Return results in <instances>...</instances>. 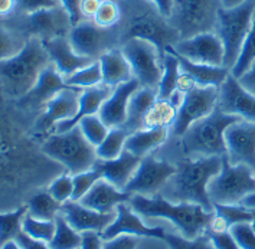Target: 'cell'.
<instances>
[{
  "instance_id": "cell-17",
  "label": "cell",
  "mask_w": 255,
  "mask_h": 249,
  "mask_svg": "<svg viewBox=\"0 0 255 249\" xmlns=\"http://www.w3.org/2000/svg\"><path fill=\"white\" fill-rule=\"evenodd\" d=\"M82 92L84 90L78 87H67L62 90L46 104L43 114L36 121V130L46 132L54 130L58 123L72 120L78 113Z\"/></svg>"
},
{
  "instance_id": "cell-47",
  "label": "cell",
  "mask_w": 255,
  "mask_h": 249,
  "mask_svg": "<svg viewBox=\"0 0 255 249\" xmlns=\"http://www.w3.org/2000/svg\"><path fill=\"white\" fill-rule=\"evenodd\" d=\"M229 232L240 249H255V231L250 222L237 223L229 228Z\"/></svg>"
},
{
  "instance_id": "cell-46",
  "label": "cell",
  "mask_w": 255,
  "mask_h": 249,
  "mask_svg": "<svg viewBox=\"0 0 255 249\" xmlns=\"http://www.w3.org/2000/svg\"><path fill=\"white\" fill-rule=\"evenodd\" d=\"M48 192L61 203H65L68 200H71L72 193H74V177H72V174H62V176L56 177L54 182L49 184Z\"/></svg>"
},
{
  "instance_id": "cell-38",
  "label": "cell",
  "mask_w": 255,
  "mask_h": 249,
  "mask_svg": "<svg viewBox=\"0 0 255 249\" xmlns=\"http://www.w3.org/2000/svg\"><path fill=\"white\" fill-rule=\"evenodd\" d=\"M255 62V12L254 17H253V25L250 29V33L247 36V39L244 42V46H242L241 55L237 61V64L234 65V68L231 69V74L235 77V78H241L242 75L253 66Z\"/></svg>"
},
{
  "instance_id": "cell-41",
  "label": "cell",
  "mask_w": 255,
  "mask_h": 249,
  "mask_svg": "<svg viewBox=\"0 0 255 249\" xmlns=\"http://www.w3.org/2000/svg\"><path fill=\"white\" fill-rule=\"evenodd\" d=\"M78 125H80L82 134L94 147H98L101 144L110 132V128L104 124V121L100 118L98 114H93V116L82 118Z\"/></svg>"
},
{
  "instance_id": "cell-45",
  "label": "cell",
  "mask_w": 255,
  "mask_h": 249,
  "mask_svg": "<svg viewBox=\"0 0 255 249\" xmlns=\"http://www.w3.org/2000/svg\"><path fill=\"white\" fill-rule=\"evenodd\" d=\"M120 6L117 0H103L93 20L100 26L113 27L120 22Z\"/></svg>"
},
{
  "instance_id": "cell-27",
  "label": "cell",
  "mask_w": 255,
  "mask_h": 249,
  "mask_svg": "<svg viewBox=\"0 0 255 249\" xmlns=\"http://www.w3.org/2000/svg\"><path fill=\"white\" fill-rule=\"evenodd\" d=\"M169 49L172 51L170 46H169ZM175 55L179 59L180 71L189 75L198 87H218L219 88L227 81L228 75L231 74V71L225 66L201 65V64H195V62L189 61V59L177 55V53H175Z\"/></svg>"
},
{
  "instance_id": "cell-1",
  "label": "cell",
  "mask_w": 255,
  "mask_h": 249,
  "mask_svg": "<svg viewBox=\"0 0 255 249\" xmlns=\"http://www.w3.org/2000/svg\"><path fill=\"white\" fill-rule=\"evenodd\" d=\"M117 3L121 12L117 23L121 46L131 39H146L164 53L166 48L180 40L177 30L153 0H117Z\"/></svg>"
},
{
  "instance_id": "cell-14",
  "label": "cell",
  "mask_w": 255,
  "mask_h": 249,
  "mask_svg": "<svg viewBox=\"0 0 255 249\" xmlns=\"http://www.w3.org/2000/svg\"><path fill=\"white\" fill-rule=\"evenodd\" d=\"M177 171V166H173L167 161L156 160L151 154L143 157L138 169L126 186L124 192L133 195H141L146 197L156 196L160 193L163 186Z\"/></svg>"
},
{
  "instance_id": "cell-9",
  "label": "cell",
  "mask_w": 255,
  "mask_h": 249,
  "mask_svg": "<svg viewBox=\"0 0 255 249\" xmlns=\"http://www.w3.org/2000/svg\"><path fill=\"white\" fill-rule=\"evenodd\" d=\"M255 192V173L245 164H231L222 157V169L208 183V195L214 205H240Z\"/></svg>"
},
{
  "instance_id": "cell-25",
  "label": "cell",
  "mask_w": 255,
  "mask_h": 249,
  "mask_svg": "<svg viewBox=\"0 0 255 249\" xmlns=\"http://www.w3.org/2000/svg\"><path fill=\"white\" fill-rule=\"evenodd\" d=\"M130 199H131L130 193L119 190L116 186H113L106 179L101 177L93 186V189L81 199L80 203L100 213H114L116 208L120 203L128 202Z\"/></svg>"
},
{
  "instance_id": "cell-39",
  "label": "cell",
  "mask_w": 255,
  "mask_h": 249,
  "mask_svg": "<svg viewBox=\"0 0 255 249\" xmlns=\"http://www.w3.org/2000/svg\"><path fill=\"white\" fill-rule=\"evenodd\" d=\"M22 231L38 241H43V242L49 244L55 235L56 223L55 221H40V219H36L26 213V216L23 218V222H22Z\"/></svg>"
},
{
  "instance_id": "cell-34",
  "label": "cell",
  "mask_w": 255,
  "mask_h": 249,
  "mask_svg": "<svg viewBox=\"0 0 255 249\" xmlns=\"http://www.w3.org/2000/svg\"><path fill=\"white\" fill-rule=\"evenodd\" d=\"M55 235L48 244L51 249H80L82 245V234L77 232L61 213L55 218Z\"/></svg>"
},
{
  "instance_id": "cell-21",
  "label": "cell",
  "mask_w": 255,
  "mask_h": 249,
  "mask_svg": "<svg viewBox=\"0 0 255 249\" xmlns=\"http://www.w3.org/2000/svg\"><path fill=\"white\" fill-rule=\"evenodd\" d=\"M141 87L138 79L133 78L128 82H124L117 85L111 95L104 101V104L101 105L98 116L104 121V124L108 128H117L123 127L126 124L127 120V108H128V101L131 98V95L134 94L138 88Z\"/></svg>"
},
{
  "instance_id": "cell-19",
  "label": "cell",
  "mask_w": 255,
  "mask_h": 249,
  "mask_svg": "<svg viewBox=\"0 0 255 249\" xmlns=\"http://www.w3.org/2000/svg\"><path fill=\"white\" fill-rule=\"evenodd\" d=\"M117 216L114 222L108 226L107 229L101 234L103 241H110L120 235H134V236H146V238H164V229L160 226H147L143 223L141 216L137 215L128 202L120 203L117 208Z\"/></svg>"
},
{
  "instance_id": "cell-23",
  "label": "cell",
  "mask_w": 255,
  "mask_h": 249,
  "mask_svg": "<svg viewBox=\"0 0 255 249\" xmlns=\"http://www.w3.org/2000/svg\"><path fill=\"white\" fill-rule=\"evenodd\" d=\"M43 45L49 53L55 68L59 71V74L64 77V79L71 77L74 72H77L81 68L94 62L93 59L81 56L75 52L68 36H59V38H54V39L43 40Z\"/></svg>"
},
{
  "instance_id": "cell-33",
  "label": "cell",
  "mask_w": 255,
  "mask_h": 249,
  "mask_svg": "<svg viewBox=\"0 0 255 249\" xmlns=\"http://www.w3.org/2000/svg\"><path fill=\"white\" fill-rule=\"evenodd\" d=\"M62 203L58 202L48 190L36 193L27 203V213L40 221H55L61 213Z\"/></svg>"
},
{
  "instance_id": "cell-16",
  "label": "cell",
  "mask_w": 255,
  "mask_h": 249,
  "mask_svg": "<svg viewBox=\"0 0 255 249\" xmlns=\"http://www.w3.org/2000/svg\"><path fill=\"white\" fill-rule=\"evenodd\" d=\"M227 157L229 163L245 164L255 173V123L237 121L225 130Z\"/></svg>"
},
{
  "instance_id": "cell-48",
  "label": "cell",
  "mask_w": 255,
  "mask_h": 249,
  "mask_svg": "<svg viewBox=\"0 0 255 249\" xmlns=\"http://www.w3.org/2000/svg\"><path fill=\"white\" fill-rule=\"evenodd\" d=\"M59 4V0H17L16 10L22 14L38 12L40 9H48Z\"/></svg>"
},
{
  "instance_id": "cell-30",
  "label": "cell",
  "mask_w": 255,
  "mask_h": 249,
  "mask_svg": "<svg viewBox=\"0 0 255 249\" xmlns=\"http://www.w3.org/2000/svg\"><path fill=\"white\" fill-rule=\"evenodd\" d=\"M169 137V128H143L127 137L124 150L130 151L137 157H146L154 148L160 147Z\"/></svg>"
},
{
  "instance_id": "cell-24",
  "label": "cell",
  "mask_w": 255,
  "mask_h": 249,
  "mask_svg": "<svg viewBox=\"0 0 255 249\" xmlns=\"http://www.w3.org/2000/svg\"><path fill=\"white\" fill-rule=\"evenodd\" d=\"M141 160V157H137L130 151L124 150L114 160H97L95 167L101 171L103 179L116 186L119 190L124 192L126 186L130 183V180L135 174Z\"/></svg>"
},
{
  "instance_id": "cell-56",
  "label": "cell",
  "mask_w": 255,
  "mask_h": 249,
  "mask_svg": "<svg viewBox=\"0 0 255 249\" xmlns=\"http://www.w3.org/2000/svg\"><path fill=\"white\" fill-rule=\"evenodd\" d=\"M17 6V0H0V12H1V17H7L10 14H13Z\"/></svg>"
},
{
  "instance_id": "cell-36",
  "label": "cell",
  "mask_w": 255,
  "mask_h": 249,
  "mask_svg": "<svg viewBox=\"0 0 255 249\" xmlns=\"http://www.w3.org/2000/svg\"><path fill=\"white\" fill-rule=\"evenodd\" d=\"M65 82H67L68 87H78V88H82V90L104 84L103 69H101L100 61H94L93 64L78 69L71 77H68L65 79Z\"/></svg>"
},
{
  "instance_id": "cell-51",
  "label": "cell",
  "mask_w": 255,
  "mask_h": 249,
  "mask_svg": "<svg viewBox=\"0 0 255 249\" xmlns=\"http://www.w3.org/2000/svg\"><path fill=\"white\" fill-rule=\"evenodd\" d=\"M16 244L20 247V249H51V247L43 242V241H38L32 236H29L27 234H25L23 231H20L16 238H14Z\"/></svg>"
},
{
  "instance_id": "cell-3",
  "label": "cell",
  "mask_w": 255,
  "mask_h": 249,
  "mask_svg": "<svg viewBox=\"0 0 255 249\" xmlns=\"http://www.w3.org/2000/svg\"><path fill=\"white\" fill-rule=\"evenodd\" d=\"M128 205L137 215L147 219H166L180 232V235L195 239L203 235L215 212H206L201 205L195 203H173L157 193L156 196L146 197L141 195H133Z\"/></svg>"
},
{
  "instance_id": "cell-22",
  "label": "cell",
  "mask_w": 255,
  "mask_h": 249,
  "mask_svg": "<svg viewBox=\"0 0 255 249\" xmlns=\"http://www.w3.org/2000/svg\"><path fill=\"white\" fill-rule=\"evenodd\" d=\"M67 82L55 65H49L42 74L36 85L20 98V105L26 110H45L46 104L54 100L55 97L67 88Z\"/></svg>"
},
{
  "instance_id": "cell-57",
  "label": "cell",
  "mask_w": 255,
  "mask_h": 249,
  "mask_svg": "<svg viewBox=\"0 0 255 249\" xmlns=\"http://www.w3.org/2000/svg\"><path fill=\"white\" fill-rule=\"evenodd\" d=\"M159 9L161 10V13L164 14L166 17H169V14L172 12V6H173V0H153Z\"/></svg>"
},
{
  "instance_id": "cell-13",
  "label": "cell",
  "mask_w": 255,
  "mask_h": 249,
  "mask_svg": "<svg viewBox=\"0 0 255 249\" xmlns=\"http://www.w3.org/2000/svg\"><path fill=\"white\" fill-rule=\"evenodd\" d=\"M72 20L68 10L59 3L54 7L40 9L38 12L25 14L23 26L16 30L23 32L26 36H36L42 40L68 36L72 29Z\"/></svg>"
},
{
  "instance_id": "cell-5",
  "label": "cell",
  "mask_w": 255,
  "mask_h": 249,
  "mask_svg": "<svg viewBox=\"0 0 255 249\" xmlns=\"http://www.w3.org/2000/svg\"><path fill=\"white\" fill-rule=\"evenodd\" d=\"M242 118L227 114L218 107L214 113L193 123L182 135V145L188 156L193 158L209 156H227L225 130Z\"/></svg>"
},
{
  "instance_id": "cell-42",
  "label": "cell",
  "mask_w": 255,
  "mask_h": 249,
  "mask_svg": "<svg viewBox=\"0 0 255 249\" xmlns=\"http://www.w3.org/2000/svg\"><path fill=\"white\" fill-rule=\"evenodd\" d=\"M215 213L225 219L229 228L237 223L253 222V210L240 205H214Z\"/></svg>"
},
{
  "instance_id": "cell-52",
  "label": "cell",
  "mask_w": 255,
  "mask_h": 249,
  "mask_svg": "<svg viewBox=\"0 0 255 249\" xmlns=\"http://www.w3.org/2000/svg\"><path fill=\"white\" fill-rule=\"evenodd\" d=\"M59 3L65 7L68 10V13L71 16V20H72V25H78L80 22L84 20L82 14L80 10L81 0H59Z\"/></svg>"
},
{
  "instance_id": "cell-18",
  "label": "cell",
  "mask_w": 255,
  "mask_h": 249,
  "mask_svg": "<svg viewBox=\"0 0 255 249\" xmlns=\"http://www.w3.org/2000/svg\"><path fill=\"white\" fill-rule=\"evenodd\" d=\"M216 107L227 114L255 123V97L247 91L232 74H229L227 81L219 87Z\"/></svg>"
},
{
  "instance_id": "cell-37",
  "label": "cell",
  "mask_w": 255,
  "mask_h": 249,
  "mask_svg": "<svg viewBox=\"0 0 255 249\" xmlns=\"http://www.w3.org/2000/svg\"><path fill=\"white\" fill-rule=\"evenodd\" d=\"M0 40H1V49H0L1 59H9L22 52V49L26 46L29 36H26L20 30L3 25L0 32Z\"/></svg>"
},
{
  "instance_id": "cell-43",
  "label": "cell",
  "mask_w": 255,
  "mask_h": 249,
  "mask_svg": "<svg viewBox=\"0 0 255 249\" xmlns=\"http://www.w3.org/2000/svg\"><path fill=\"white\" fill-rule=\"evenodd\" d=\"M163 239L166 241V244L170 247V249H215L211 238L206 232L195 239H188L182 235L164 234Z\"/></svg>"
},
{
  "instance_id": "cell-12",
  "label": "cell",
  "mask_w": 255,
  "mask_h": 249,
  "mask_svg": "<svg viewBox=\"0 0 255 249\" xmlns=\"http://www.w3.org/2000/svg\"><path fill=\"white\" fill-rule=\"evenodd\" d=\"M218 87H193L185 92L177 108V117L172 125V132L182 137L193 123L214 113L218 105Z\"/></svg>"
},
{
  "instance_id": "cell-15",
  "label": "cell",
  "mask_w": 255,
  "mask_h": 249,
  "mask_svg": "<svg viewBox=\"0 0 255 249\" xmlns=\"http://www.w3.org/2000/svg\"><path fill=\"white\" fill-rule=\"evenodd\" d=\"M170 48L175 53L195 64L224 66L225 48L215 32H205L188 39H180Z\"/></svg>"
},
{
  "instance_id": "cell-49",
  "label": "cell",
  "mask_w": 255,
  "mask_h": 249,
  "mask_svg": "<svg viewBox=\"0 0 255 249\" xmlns=\"http://www.w3.org/2000/svg\"><path fill=\"white\" fill-rule=\"evenodd\" d=\"M208 236L211 238L212 244L215 249H240L237 241L234 239V236L231 235V232H212V231H206Z\"/></svg>"
},
{
  "instance_id": "cell-6",
  "label": "cell",
  "mask_w": 255,
  "mask_h": 249,
  "mask_svg": "<svg viewBox=\"0 0 255 249\" xmlns=\"http://www.w3.org/2000/svg\"><path fill=\"white\" fill-rule=\"evenodd\" d=\"M42 151L55 161L67 167L69 174H78L91 170L97 163V147L91 144L82 134L80 125L65 132H54L43 144Z\"/></svg>"
},
{
  "instance_id": "cell-40",
  "label": "cell",
  "mask_w": 255,
  "mask_h": 249,
  "mask_svg": "<svg viewBox=\"0 0 255 249\" xmlns=\"http://www.w3.org/2000/svg\"><path fill=\"white\" fill-rule=\"evenodd\" d=\"M27 213V205L26 206H20L13 212L9 213H1L0 216V225H1V245L13 241L16 235L22 231V222L23 218Z\"/></svg>"
},
{
  "instance_id": "cell-55",
  "label": "cell",
  "mask_w": 255,
  "mask_h": 249,
  "mask_svg": "<svg viewBox=\"0 0 255 249\" xmlns=\"http://www.w3.org/2000/svg\"><path fill=\"white\" fill-rule=\"evenodd\" d=\"M238 81H240V84H241L247 91L250 92V94H253L255 97V62L253 64V66L242 75L241 78H238Z\"/></svg>"
},
{
  "instance_id": "cell-59",
  "label": "cell",
  "mask_w": 255,
  "mask_h": 249,
  "mask_svg": "<svg viewBox=\"0 0 255 249\" xmlns=\"http://www.w3.org/2000/svg\"><path fill=\"white\" fill-rule=\"evenodd\" d=\"M244 1H245V0H222V6L229 9V7H235V6L241 4Z\"/></svg>"
},
{
  "instance_id": "cell-26",
  "label": "cell",
  "mask_w": 255,
  "mask_h": 249,
  "mask_svg": "<svg viewBox=\"0 0 255 249\" xmlns=\"http://www.w3.org/2000/svg\"><path fill=\"white\" fill-rule=\"evenodd\" d=\"M114 88L108 87L106 84H100L97 87H91V88H85L80 100V108L77 116L72 120L68 121H61L55 125L54 132L59 134V132H65L71 128H74L75 125L80 124L82 118L93 116V114H98L101 105L104 104V101L111 95Z\"/></svg>"
},
{
  "instance_id": "cell-8",
  "label": "cell",
  "mask_w": 255,
  "mask_h": 249,
  "mask_svg": "<svg viewBox=\"0 0 255 249\" xmlns=\"http://www.w3.org/2000/svg\"><path fill=\"white\" fill-rule=\"evenodd\" d=\"M222 7V0H173L167 20L180 39H188L199 33L215 32Z\"/></svg>"
},
{
  "instance_id": "cell-53",
  "label": "cell",
  "mask_w": 255,
  "mask_h": 249,
  "mask_svg": "<svg viewBox=\"0 0 255 249\" xmlns=\"http://www.w3.org/2000/svg\"><path fill=\"white\" fill-rule=\"evenodd\" d=\"M103 239L97 232H84L82 234V245L80 249H103Z\"/></svg>"
},
{
  "instance_id": "cell-7",
  "label": "cell",
  "mask_w": 255,
  "mask_h": 249,
  "mask_svg": "<svg viewBox=\"0 0 255 249\" xmlns=\"http://www.w3.org/2000/svg\"><path fill=\"white\" fill-rule=\"evenodd\" d=\"M255 0H245L235 7H222L218 13L215 33L221 38L225 48L224 66L229 71L237 64L241 55L244 42L253 25Z\"/></svg>"
},
{
  "instance_id": "cell-4",
  "label": "cell",
  "mask_w": 255,
  "mask_h": 249,
  "mask_svg": "<svg viewBox=\"0 0 255 249\" xmlns=\"http://www.w3.org/2000/svg\"><path fill=\"white\" fill-rule=\"evenodd\" d=\"M52 64L54 62L43 45V40L30 36L22 52L13 58L1 59V90L10 98H23L36 85L40 74Z\"/></svg>"
},
{
  "instance_id": "cell-54",
  "label": "cell",
  "mask_w": 255,
  "mask_h": 249,
  "mask_svg": "<svg viewBox=\"0 0 255 249\" xmlns=\"http://www.w3.org/2000/svg\"><path fill=\"white\" fill-rule=\"evenodd\" d=\"M103 0H81L80 10L84 19H94Z\"/></svg>"
},
{
  "instance_id": "cell-28",
  "label": "cell",
  "mask_w": 255,
  "mask_h": 249,
  "mask_svg": "<svg viewBox=\"0 0 255 249\" xmlns=\"http://www.w3.org/2000/svg\"><path fill=\"white\" fill-rule=\"evenodd\" d=\"M98 61L103 69L104 84L111 88H116L117 85L128 82L130 79L134 78L131 65L127 61L126 55L123 53L121 48L104 53Z\"/></svg>"
},
{
  "instance_id": "cell-58",
  "label": "cell",
  "mask_w": 255,
  "mask_h": 249,
  "mask_svg": "<svg viewBox=\"0 0 255 249\" xmlns=\"http://www.w3.org/2000/svg\"><path fill=\"white\" fill-rule=\"evenodd\" d=\"M241 205L245 206V208H248V209H255V192L245 197L241 202Z\"/></svg>"
},
{
  "instance_id": "cell-50",
  "label": "cell",
  "mask_w": 255,
  "mask_h": 249,
  "mask_svg": "<svg viewBox=\"0 0 255 249\" xmlns=\"http://www.w3.org/2000/svg\"><path fill=\"white\" fill-rule=\"evenodd\" d=\"M138 239L134 235H120L114 239L104 241L103 249H135Z\"/></svg>"
},
{
  "instance_id": "cell-60",
  "label": "cell",
  "mask_w": 255,
  "mask_h": 249,
  "mask_svg": "<svg viewBox=\"0 0 255 249\" xmlns=\"http://www.w3.org/2000/svg\"><path fill=\"white\" fill-rule=\"evenodd\" d=\"M1 249H20V247L16 244V241H9V242H6V244H3L1 245Z\"/></svg>"
},
{
  "instance_id": "cell-29",
  "label": "cell",
  "mask_w": 255,
  "mask_h": 249,
  "mask_svg": "<svg viewBox=\"0 0 255 249\" xmlns=\"http://www.w3.org/2000/svg\"><path fill=\"white\" fill-rule=\"evenodd\" d=\"M157 101V91L147 87H140L131 95L127 108V120L123 125L130 134L144 128V117L151 105Z\"/></svg>"
},
{
  "instance_id": "cell-10",
  "label": "cell",
  "mask_w": 255,
  "mask_h": 249,
  "mask_svg": "<svg viewBox=\"0 0 255 249\" xmlns=\"http://www.w3.org/2000/svg\"><path fill=\"white\" fill-rule=\"evenodd\" d=\"M68 38L75 52L93 61H98L104 53L121 48L117 25L103 27L93 19H84L78 25L72 26Z\"/></svg>"
},
{
  "instance_id": "cell-31",
  "label": "cell",
  "mask_w": 255,
  "mask_h": 249,
  "mask_svg": "<svg viewBox=\"0 0 255 249\" xmlns=\"http://www.w3.org/2000/svg\"><path fill=\"white\" fill-rule=\"evenodd\" d=\"M163 77H161L160 85L157 90V98L159 100H170L173 94L177 91V84L180 77V64L175 53L169 48L164 51L163 56Z\"/></svg>"
},
{
  "instance_id": "cell-61",
  "label": "cell",
  "mask_w": 255,
  "mask_h": 249,
  "mask_svg": "<svg viewBox=\"0 0 255 249\" xmlns=\"http://www.w3.org/2000/svg\"><path fill=\"white\" fill-rule=\"evenodd\" d=\"M253 210V222H251V225H253V228H254L255 231V209H251Z\"/></svg>"
},
{
  "instance_id": "cell-32",
  "label": "cell",
  "mask_w": 255,
  "mask_h": 249,
  "mask_svg": "<svg viewBox=\"0 0 255 249\" xmlns=\"http://www.w3.org/2000/svg\"><path fill=\"white\" fill-rule=\"evenodd\" d=\"M177 105L172 100H159L151 105L144 117V128L172 127L177 117Z\"/></svg>"
},
{
  "instance_id": "cell-44",
  "label": "cell",
  "mask_w": 255,
  "mask_h": 249,
  "mask_svg": "<svg viewBox=\"0 0 255 249\" xmlns=\"http://www.w3.org/2000/svg\"><path fill=\"white\" fill-rule=\"evenodd\" d=\"M72 177H74V193H72V199L71 200L80 202L81 199L93 189V186L103 177V174L94 166L91 170L74 174Z\"/></svg>"
},
{
  "instance_id": "cell-11",
  "label": "cell",
  "mask_w": 255,
  "mask_h": 249,
  "mask_svg": "<svg viewBox=\"0 0 255 249\" xmlns=\"http://www.w3.org/2000/svg\"><path fill=\"white\" fill-rule=\"evenodd\" d=\"M121 51L130 62L134 77L151 90H159L163 77V56L164 53L150 40L131 39L121 46Z\"/></svg>"
},
{
  "instance_id": "cell-35",
  "label": "cell",
  "mask_w": 255,
  "mask_h": 249,
  "mask_svg": "<svg viewBox=\"0 0 255 249\" xmlns=\"http://www.w3.org/2000/svg\"><path fill=\"white\" fill-rule=\"evenodd\" d=\"M130 132L124 127L111 128L106 140L97 147V157L98 160H114L124 151V144Z\"/></svg>"
},
{
  "instance_id": "cell-2",
  "label": "cell",
  "mask_w": 255,
  "mask_h": 249,
  "mask_svg": "<svg viewBox=\"0 0 255 249\" xmlns=\"http://www.w3.org/2000/svg\"><path fill=\"white\" fill-rule=\"evenodd\" d=\"M222 157L209 156L180 161L177 171L163 186L160 195L173 203H195L206 212H215L208 195V183L222 169Z\"/></svg>"
},
{
  "instance_id": "cell-20",
  "label": "cell",
  "mask_w": 255,
  "mask_h": 249,
  "mask_svg": "<svg viewBox=\"0 0 255 249\" xmlns=\"http://www.w3.org/2000/svg\"><path fill=\"white\" fill-rule=\"evenodd\" d=\"M61 215L67 219V222L80 234L84 232H97L103 234L111 223L114 222L117 212L114 213H100L97 210L90 209L80 202L68 200L62 203Z\"/></svg>"
}]
</instances>
